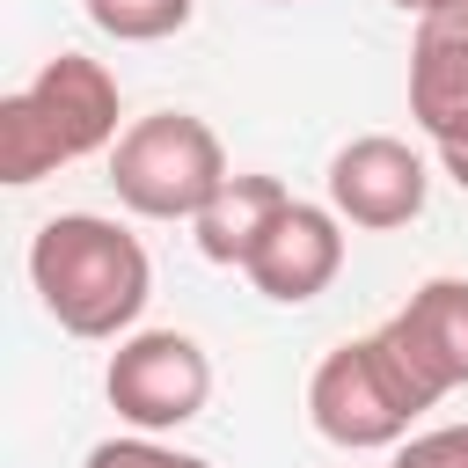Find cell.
I'll list each match as a JSON object with an SVG mask.
<instances>
[{"instance_id":"cell-1","label":"cell","mask_w":468,"mask_h":468,"mask_svg":"<svg viewBox=\"0 0 468 468\" xmlns=\"http://www.w3.org/2000/svg\"><path fill=\"white\" fill-rule=\"evenodd\" d=\"M29 285L44 300V314L66 336H124L154 292V263L139 249V234H124L102 212H58L37 227L29 241Z\"/></svg>"},{"instance_id":"cell-2","label":"cell","mask_w":468,"mask_h":468,"mask_svg":"<svg viewBox=\"0 0 468 468\" xmlns=\"http://www.w3.org/2000/svg\"><path fill=\"white\" fill-rule=\"evenodd\" d=\"M117 80L102 58L58 51L37 66L29 88L0 95V183H44L66 161H88L117 146Z\"/></svg>"},{"instance_id":"cell-3","label":"cell","mask_w":468,"mask_h":468,"mask_svg":"<svg viewBox=\"0 0 468 468\" xmlns=\"http://www.w3.org/2000/svg\"><path fill=\"white\" fill-rule=\"evenodd\" d=\"M431 410V395L410 380V366L395 358V344L373 329V336H351L336 344L314 380H307V417L329 446L344 453H380V446H402L410 424Z\"/></svg>"},{"instance_id":"cell-4","label":"cell","mask_w":468,"mask_h":468,"mask_svg":"<svg viewBox=\"0 0 468 468\" xmlns=\"http://www.w3.org/2000/svg\"><path fill=\"white\" fill-rule=\"evenodd\" d=\"M227 146L205 117L190 110H154L139 124H124V139L110 146V183L117 205L139 219H197L219 183H227Z\"/></svg>"},{"instance_id":"cell-5","label":"cell","mask_w":468,"mask_h":468,"mask_svg":"<svg viewBox=\"0 0 468 468\" xmlns=\"http://www.w3.org/2000/svg\"><path fill=\"white\" fill-rule=\"evenodd\" d=\"M102 395H110V410H117L132 431L161 439V431H176V424H190V417L205 410V395H212V358H205L197 336H183V329H132V336H117V351H110Z\"/></svg>"},{"instance_id":"cell-6","label":"cell","mask_w":468,"mask_h":468,"mask_svg":"<svg viewBox=\"0 0 468 468\" xmlns=\"http://www.w3.org/2000/svg\"><path fill=\"white\" fill-rule=\"evenodd\" d=\"M431 197V168L417 161V146L388 139V132H366L351 146H336L329 161V212L366 227V234H388V227H410Z\"/></svg>"},{"instance_id":"cell-7","label":"cell","mask_w":468,"mask_h":468,"mask_svg":"<svg viewBox=\"0 0 468 468\" xmlns=\"http://www.w3.org/2000/svg\"><path fill=\"white\" fill-rule=\"evenodd\" d=\"M395 344V358L410 366V380L439 402L453 388H468V278H424L380 329Z\"/></svg>"},{"instance_id":"cell-8","label":"cell","mask_w":468,"mask_h":468,"mask_svg":"<svg viewBox=\"0 0 468 468\" xmlns=\"http://www.w3.org/2000/svg\"><path fill=\"white\" fill-rule=\"evenodd\" d=\"M344 271V219L329 205H285V219L263 234V249L249 256V285L278 307H300L314 292H329V278Z\"/></svg>"},{"instance_id":"cell-9","label":"cell","mask_w":468,"mask_h":468,"mask_svg":"<svg viewBox=\"0 0 468 468\" xmlns=\"http://www.w3.org/2000/svg\"><path fill=\"white\" fill-rule=\"evenodd\" d=\"M410 117H417V132L431 146L468 132V0H446V7L417 15V37H410Z\"/></svg>"},{"instance_id":"cell-10","label":"cell","mask_w":468,"mask_h":468,"mask_svg":"<svg viewBox=\"0 0 468 468\" xmlns=\"http://www.w3.org/2000/svg\"><path fill=\"white\" fill-rule=\"evenodd\" d=\"M285 205H292V190H285L278 176H227L219 197L190 219V234H197L205 263H234V271H249V256L263 249V234L285 219Z\"/></svg>"},{"instance_id":"cell-11","label":"cell","mask_w":468,"mask_h":468,"mask_svg":"<svg viewBox=\"0 0 468 468\" xmlns=\"http://www.w3.org/2000/svg\"><path fill=\"white\" fill-rule=\"evenodd\" d=\"M80 7L117 44H161V37H176L197 15V0H80Z\"/></svg>"},{"instance_id":"cell-12","label":"cell","mask_w":468,"mask_h":468,"mask_svg":"<svg viewBox=\"0 0 468 468\" xmlns=\"http://www.w3.org/2000/svg\"><path fill=\"white\" fill-rule=\"evenodd\" d=\"M88 468H212V461H205V453H176V446L132 431V439H102V446H88Z\"/></svg>"},{"instance_id":"cell-13","label":"cell","mask_w":468,"mask_h":468,"mask_svg":"<svg viewBox=\"0 0 468 468\" xmlns=\"http://www.w3.org/2000/svg\"><path fill=\"white\" fill-rule=\"evenodd\" d=\"M388 468H468V424H439V431L402 439Z\"/></svg>"},{"instance_id":"cell-14","label":"cell","mask_w":468,"mask_h":468,"mask_svg":"<svg viewBox=\"0 0 468 468\" xmlns=\"http://www.w3.org/2000/svg\"><path fill=\"white\" fill-rule=\"evenodd\" d=\"M439 168L468 190V132H453V139H439Z\"/></svg>"},{"instance_id":"cell-15","label":"cell","mask_w":468,"mask_h":468,"mask_svg":"<svg viewBox=\"0 0 468 468\" xmlns=\"http://www.w3.org/2000/svg\"><path fill=\"white\" fill-rule=\"evenodd\" d=\"M402 15H431V7H446V0H395Z\"/></svg>"},{"instance_id":"cell-16","label":"cell","mask_w":468,"mask_h":468,"mask_svg":"<svg viewBox=\"0 0 468 468\" xmlns=\"http://www.w3.org/2000/svg\"><path fill=\"white\" fill-rule=\"evenodd\" d=\"M271 7H285V0H271Z\"/></svg>"}]
</instances>
